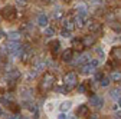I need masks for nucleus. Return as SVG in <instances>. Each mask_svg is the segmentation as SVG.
Returning a JSON list of instances; mask_svg holds the SVG:
<instances>
[{"label":"nucleus","instance_id":"4","mask_svg":"<svg viewBox=\"0 0 121 119\" xmlns=\"http://www.w3.org/2000/svg\"><path fill=\"white\" fill-rule=\"evenodd\" d=\"M86 27H88V30H89L91 33H94V35H97V36H98V35L102 32V24H101L99 22L94 20V19L88 20V23H86Z\"/></svg>","mask_w":121,"mask_h":119},{"label":"nucleus","instance_id":"15","mask_svg":"<svg viewBox=\"0 0 121 119\" xmlns=\"http://www.w3.org/2000/svg\"><path fill=\"white\" fill-rule=\"evenodd\" d=\"M71 106H72V103H71L69 100H66V102H64L62 105H60V111H64V112H65V111H69Z\"/></svg>","mask_w":121,"mask_h":119},{"label":"nucleus","instance_id":"14","mask_svg":"<svg viewBox=\"0 0 121 119\" xmlns=\"http://www.w3.org/2000/svg\"><path fill=\"white\" fill-rule=\"evenodd\" d=\"M9 111H12L14 115H17L19 113V105H17V103H14V102L9 103Z\"/></svg>","mask_w":121,"mask_h":119},{"label":"nucleus","instance_id":"21","mask_svg":"<svg viewBox=\"0 0 121 119\" xmlns=\"http://www.w3.org/2000/svg\"><path fill=\"white\" fill-rule=\"evenodd\" d=\"M118 105H120V108H121V98L118 99Z\"/></svg>","mask_w":121,"mask_h":119},{"label":"nucleus","instance_id":"18","mask_svg":"<svg viewBox=\"0 0 121 119\" xmlns=\"http://www.w3.org/2000/svg\"><path fill=\"white\" fill-rule=\"evenodd\" d=\"M39 22H40V24L43 26V24H46V22H48V20H46V17H40V20H39Z\"/></svg>","mask_w":121,"mask_h":119},{"label":"nucleus","instance_id":"1","mask_svg":"<svg viewBox=\"0 0 121 119\" xmlns=\"http://www.w3.org/2000/svg\"><path fill=\"white\" fill-rule=\"evenodd\" d=\"M55 82H56V78H55L53 73L52 72H45L43 76L39 80V91L40 92H49L51 89H53Z\"/></svg>","mask_w":121,"mask_h":119},{"label":"nucleus","instance_id":"16","mask_svg":"<svg viewBox=\"0 0 121 119\" xmlns=\"http://www.w3.org/2000/svg\"><path fill=\"white\" fill-rule=\"evenodd\" d=\"M120 95H121L120 89H114V91H111V96H112V98H118V99H120V98H121Z\"/></svg>","mask_w":121,"mask_h":119},{"label":"nucleus","instance_id":"10","mask_svg":"<svg viewBox=\"0 0 121 119\" xmlns=\"http://www.w3.org/2000/svg\"><path fill=\"white\" fill-rule=\"evenodd\" d=\"M82 42H84V44H85V48L92 46V44L97 42V35H86L85 37H82Z\"/></svg>","mask_w":121,"mask_h":119},{"label":"nucleus","instance_id":"13","mask_svg":"<svg viewBox=\"0 0 121 119\" xmlns=\"http://www.w3.org/2000/svg\"><path fill=\"white\" fill-rule=\"evenodd\" d=\"M110 79L114 80V82H121V72H111V75H110Z\"/></svg>","mask_w":121,"mask_h":119},{"label":"nucleus","instance_id":"9","mask_svg":"<svg viewBox=\"0 0 121 119\" xmlns=\"http://www.w3.org/2000/svg\"><path fill=\"white\" fill-rule=\"evenodd\" d=\"M72 49L75 50V52H82L84 49H85V44H84V42H82V39H73L72 40Z\"/></svg>","mask_w":121,"mask_h":119},{"label":"nucleus","instance_id":"3","mask_svg":"<svg viewBox=\"0 0 121 119\" xmlns=\"http://www.w3.org/2000/svg\"><path fill=\"white\" fill-rule=\"evenodd\" d=\"M77 85H78V75L75 72H68L64 76V86L66 87V91H72Z\"/></svg>","mask_w":121,"mask_h":119},{"label":"nucleus","instance_id":"17","mask_svg":"<svg viewBox=\"0 0 121 119\" xmlns=\"http://www.w3.org/2000/svg\"><path fill=\"white\" fill-rule=\"evenodd\" d=\"M99 83H101L102 86H108V83H110V79H107V78H102V79L99 80Z\"/></svg>","mask_w":121,"mask_h":119},{"label":"nucleus","instance_id":"6","mask_svg":"<svg viewBox=\"0 0 121 119\" xmlns=\"http://www.w3.org/2000/svg\"><path fill=\"white\" fill-rule=\"evenodd\" d=\"M77 116L81 118V119H89L91 118V111L86 105H81L78 109H77Z\"/></svg>","mask_w":121,"mask_h":119},{"label":"nucleus","instance_id":"7","mask_svg":"<svg viewBox=\"0 0 121 119\" xmlns=\"http://www.w3.org/2000/svg\"><path fill=\"white\" fill-rule=\"evenodd\" d=\"M49 50H51V55L53 56V57H56L58 56V53H59V50H60V42L59 40H51L49 42Z\"/></svg>","mask_w":121,"mask_h":119},{"label":"nucleus","instance_id":"8","mask_svg":"<svg viewBox=\"0 0 121 119\" xmlns=\"http://www.w3.org/2000/svg\"><path fill=\"white\" fill-rule=\"evenodd\" d=\"M98 66V60H92V62H89L88 65H84L81 67V73H84V75H88V73L91 72H94V69Z\"/></svg>","mask_w":121,"mask_h":119},{"label":"nucleus","instance_id":"19","mask_svg":"<svg viewBox=\"0 0 121 119\" xmlns=\"http://www.w3.org/2000/svg\"><path fill=\"white\" fill-rule=\"evenodd\" d=\"M115 118H117V119H121V111L115 112Z\"/></svg>","mask_w":121,"mask_h":119},{"label":"nucleus","instance_id":"20","mask_svg":"<svg viewBox=\"0 0 121 119\" xmlns=\"http://www.w3.org/2000/svg\"><path fill=\"white\" fill-rule=\"evenodd\" d=\"M68 119H78V116H68Z\"/></svg>","mask_w":121,"mask_h":119},{"label":"nucleus","instance_id":"5","mask_svg":"<svg viewBox=\"0 0 121 119\" xmlns=\"http://www.w3.org/2000/svg\"><path fill=\"white\" fill-rule=\"evenodd\" d=\"M110 59L115 65H121V46H115L110 52Z\"/></svg>","mask_w":121,"mask_h":119},{"label":"nucleus","instance_id":"11","mask_svg":"<svg viewBox=\"0 0 121 119\" xmlns=\"http://www.w3.org/2000/svg\"><path fill=\"white\" fill-rule=\"evenodd\" d=\"M73 49H66L62 52V55H60V59H62V62H71L72 60V56H73Z\"/></svg>","mask_w":121,"mask_h":119},{"label":"nucleus","instance_id":"12","mask_svg":"<svg viewBox=\"0 0 121 119\" xmlns=\"http://www.w3.org/2000/svg\"><path fill=\"white\" fill-rule=\"evenodd\" d=\"M91 103H92L94 106H97V108H101V105H102V99H101L99 96H92V98H91Z\"/></svg>","mask_w":121,"mask_h":119},{"label":"nucleus","instance_id":"2","mask_svg":"<svg viewBox=\"0 0 121 119\" xmlns=\"http://www.w3.org/2000/svg\"><path fill=\"white\" fill-rule=\"evenodd\" d=\"M0 16H2V19H4L6 22H12V20L16 19L17 10H16V7H14V6L7 4V6L2 7V10H0Z\"/></svg>","mask_w":121,"mask_h":119}]
</instances>
